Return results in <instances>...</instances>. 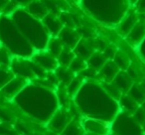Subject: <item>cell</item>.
Segmentation results:
<instances>
[{
  "instance_id": "cell-4",
  "label": "cell",
  "mask_w": 145,
  "mask_h": 135,
  "mask_svg": "<svg viewBox=\"0 0 145 135\" xmlns=\"http://www.w3.org/2000/svg\"><path fill=\"white\" fill-rule=\"evenodd\" d=\"M10 17L35 51L46 50L50 35L47 32L42 20L33 17L22 7L12 13Z\"/></svg>"
},
{
  "instance_id": "cell-9",
  "label": "cell",
  "mask_w": 145,
  "mask_h": 135,
  "mask_svg": "<svg viewBox=\"0 0 145 135\" xmlns=\"http://www.w3.org/2000/svg\"><path fill=\"white\" fill-rule=\"evenodd\" d=\"M82 125L88 135H108L110 134V123L99 119L82 117Z\"/></svg>"
},
{
  "instance_id": "cell-49",
  "label": "cell",
  "mask_w": 145,
  "mask_h": 135,
  "mask_svg": "<svg viewBox=\"0 0 145 135\" xmlns=\"http://www.w3.org/2000/svg\"><path fill=\"white\" fill-rule=\"evenodd\" d=\"M85 135H88V134H85Z\"/></svg>"
},
{
  "instance_id": "cell-30",
  "label": "cell",
  "mask_w": 145,
  "mask_h": 135,
  "mask_svg": "<svg viewBox=\"0 0 145 135\" xmlns=\"http://www.w3.org/2000/svg\"><path fill=\"white\" fill-rule=\"evenodd\" d=\"M14 77V74L12 73L10 68L0 67V89H2L7 83H9Z\"/></svg>"
},
{
  "instance_id": "cell-45",
  "label": "cell",
  "mask_w": 145,
  "mask_h": 135,
  "mask_svg": "<svg viewBox=\"0 0 145 135\" xmlns=\"http://www.w3.org/2000/svg\"><path fill=\"white\" fill-rule=\"evenodd\" d=\"M141 127H142L143 133H144V134H145V121H144V122L142 123V124H141Z\"/></svg>"
},
{
  "instance_id": "cell-13",
  "label": "cell",
  "mask_w": 145,
  "mask_h": 135,
  "mask_svg": "<svg viewBox=\"0 0 145 135\" xmlns=\"http://www.w3.org/2000/svg\"><path fill=\"white\" fill-rule=\"evenodd\" d=\"M59 39L62 41L63 45L67 48L75 49L77 44L80 42L82 39V35L80 34L79 30L77 28H72V27H66L62 29V31L59 34Z\"/></svg>"
},
{
  "instance_id": "cell-19",
  "label": "cell",
  "mask_w": 145,
  "mask_h": 135,
  "mask_svg": "<svg viewBox=\"0 0 145 135\" xmlns=\"http://www.w3.org/2000/svg\"><path fill=\"white\" fill-rule=\"evenodd\" d=\"M25 10L33 17L40 19V20H42L49 13V9L47 8L44 0H33L30 4L25 7Z\"/></svg>"
},
{
  "instance_id": "cell-17",
  "label": "cell",
  "mask_w": 145,
  "mask_h": 135,
  "mask_svg": "<svg viewBox=\"0 0 145 135\" xmlns=\"http://www.w3.org/2000/svg\"><path fill=\"white\" fill-rule=\"evenodd\" d=\"M119 71L120 70L117 68V66L114 64V62L112 60H108L99 72V82L111 83L113 81V79L115 78V76L118 74Z\"/></svg>"
},
{
  "instance_id": "cell-11",
  "label": "cell",
  "mask_w": 145,
  "mask_h": 135,
  "mask_svg": "<svg viewBox=\"0 0 145 135\" xmlns=\"http://www.w3.org/2000/svg\"><path fill=\"white\" fill-rule=\"evenodd\" d=\"M139 19H140L139 18V15L131 7L128 10V12L125 14V16L121 19L120 22L117 24V26L115 27L117 34L122 37V38H125L128 35V33L132 30V28L135 26V24L139 21Z\"/></svg>"
},
{
  "instance_id": "cell-27",
  "label": "cell",
  "mask_w": 145,
  "mask_h": 135,
  "mask_svg": "<svg viewBox=\"0 0 145 135\" xmlns=\"http://www.w3.org/2000/svg\"><path fill=\"white\" fill-rule=\"evenodd\" d=\"M64 47L65 46L63 45L62 41L59 39V37H50L48 44H47L46 50L51 55H53L55 58H58L59 55L62 52V50L64 49Z\"/></svg>"
},
{
  "instance_id": "cell-12",
  "label": "cell",
  "mask_w": 145,
  "mask_h": 135,
  "mask_svg": "<svg viewBox=\"0 0 145 135\" xmlns=\"http://www.w3.org/2000/svg\"><path fill=\"white\" fill-rule=\"evenodd\" d=\"M29 82L19 77H14L9 83H7L2 89H0V93L4 97L8 99H13L25 87Z\"/></svg>"
},
{
  "instance_id": "cell-35",
  "label": "cell",
  "mask_w": 145,
  "mask_h": 135,
  "mask_svg": "<svg viewBox=\"0 0 145 135\" xmlns=\"http://www.w3.org/2000/svg\"><path fill=\"white\" fill-rule=\"evenodd\" d=\"M126 73L129 75V77L133 80L134 83H140L141 77L139 71L137 70V68L135 66H133V64H130V66L128 67V69L126 70Z\"/></svg>"
},
{
  "instance_id": "cell-20",
  "label": "cell",
  "mask_w": 145,
  "mask_h": 135,
  "mask_svg": "<svg viewBox=\"0 0 145 135\" xmlns=\"http://www.w3.org/2000/svg\"><path fill=\"white\" fill-rule=\"evenodd\" d=\"M118 105L120 110L129 113V114H133L140 104L137 103L128 93H122L120 98L118 99Z\"/></svg>"
},
{
  "instance_id": "cell-6",
  "label": "cell",
  "mask_w": 145,
  "mask_h": 135,
  "mask_svg": "<svg viewBox=\"0 0 145 135\" xmlns=\"http://www.w3.org/2000/svg\"><path fill=\"white\" fill-rule=\"evenodd\" d=\"M10 70L15 77L22 78L28 82H33L34 80L44 79L48 72L42 69L40 66L34 63L28 58L13 57L10 63Z\"/></svg>"
},
{
  "instance_id": "cell-1",
  "label": "cell",
  "mask_w": 145,
  "mask_h": 135,
  "mask_svg": "<svg viewBox=\"0 0 145 135\" xmlns=\"http://www.w3.org/2000/svg\"><path fill=\"white\" fill-rule=\"evenodd\" d=\"M72 102L82 117L99 119L110 123L119 112L118 101L110 97L99 81L87 80Z\"/></svg>"
},
{
  "instance_id": "cell-48",
  "label": "cell",
  "mask_w": 145,
  "mask_h": 135,
  "mask_svg": "<svg viewBox=\"0 0 145 135\" xmlns=\"http://www.w3.org/2000/svg\"><path fill=\"white\" fill-rule=\"evenodd\" d=\"M77 1H78V2H79V1H80V0H77Z\"/></svg>"
},
{
  "instance_id": "cell-42",
  "label": "cell",
  "mask_w": 145,
  "mask_h": 135,
  "mask_svg": "<svg viewBox=\"0 0 145 135\" xmlns=\"http://www.w3.org/2000/svg\"><path fill=\"white\" fill-rule=\"evenodd\" d=\"M9 1L10 0H0V14H1V12L3 11V9L5 8V6H6Z\"/></svg>"
},
{
  "instance_id": "cell-3",
  "label": "cell",
  "mask_w": 145,
  "mask_h": 135,
  "mask_svg": "<svg viewBox=\"0 0 145 135\" xmlns=\"http://www.w3.org/2000/svg\"><path fill=\"white\" fill-rule=\"evenodd\" d=\"M79 5L91 19L113 28L131 8L128 0H80Z\"/></svg>"
},
{
  "instance_id": "cell-36",
  "label": "cell",
  "mask_w": 145,
  "mask_h": 135,
  "mask_svg": "<svg viewBox=\"0 0 145 135\" xmlns=\"http://www.w3.org/2000/svg\"><path fill=\"white\" fill-rule=\"evenodd\" d=\"M117 49L118 48H116L115 45L110 44V43H109V44L105 48V50L103 51V53L107 60H112L113 57H114V55H115V53H116Z\"/></svg>"
},
{
  "instance_id": "cell-2",
  "label": "cell",
  "mask_w": 145,
  "mask_h": 135,
  "mask_svg": "<svg viewBox=\"0 0 145 135\" xmlns=\"http://www.w3.org/2000/svg\"><path fill=\"white\" fill-rule=\"evenodd\" d=\"M12 100L27 116L43 124H47L60 108L56 91L34 82H29Z\"/></svg>"
},
{
  "instance_id": "cell-15",
  "label": "cell",
  "mask_w": 145,
  "mask_h": 135,
  "mask_svg": "<svg viewBox=\"0 0 145 135\" xmlns=\"http://www.w3.org/2000/svg\"><path fill=\"white\" fill-rule=\"evenodd\" d=\"M42 22L44 24L45 28H46L47 32L50 35V37H58L62 29L65 27L59 15H56L51 12H49L42 19Z\"/></svg>"
},
{
  "instance_id": "cell-33",
  "label": "cell",
  "mask_w": 145,
  "mask_h": 135,
  "mask_svg": "<svg viewBox=\"0 0 145 135\" xmlns=\"http://www.w3.org/2000/svg\"><path fill=\"white\" fill-rule=\"evenodd\" d=\"M101 85H103V89H105V91H106L112 98H114L115 100L118 101V99L120 98L122 93H121L112 83H103V82H101Z\"/></svg>"
},
{
  "instance_id": "cell-34",
  "label": "cell",
  "mask_w": 145,
  "mask_h": 135,
  "mask_svg": "<svg viewBox=\"0 0 145 135\" xmlns=\"http://www.w3.org/2000/svg\"><path fill=\"white\" fill-rule=\"evenodd\" d=\"M0 135H21L11 123L0 122Z\"/></svg>"
},
{
  "instance_id": "cell-31",
  "label": "cell",
  "mask_w": 145,
  "mask_h": 135,
  "mask_svg": "<svg viewBox=\"0 0 145 135\" xmlns=\"http://www.w3.org/2000/svg\"><path fill=\"white\" fill-rule=\"evenodd\" d=\"M15 120H16V116H15L14 112L11 109L0 105V121L12 124Z\"/></svg>"
},
{
  "instance_id": "cell-39",
  "label": "cell",
  "mask_w": 145,
  "mask_h": 135,
  "mask_svg": "<svg viewBox=\"0 0 145 135\" xmlns=\"http://www.w3.org/2000/svg\"><path fill=\"white\" fill-rule=\"evenodd\" d=\"M132 8L138 15H145V0H137Z\"/></svg>"
},
{
  "instance_id": "cell-51",
  "label": "cell",
  "mask_w": 145,
  "mask_h": 135,
  "mask_svg": "<svg viewBox=\"0 0 145 135\" xmlns=\"http://www.w3.org/2000/svg\"><path fill=\"white\" fill-rule=\"evenodd\" d=\"M0 122H1V121H0Z\"/></svg>"
},
{
  "instance_id": "cell-40",
  "label": "cell",
  "mask_w": 145,
  "mask_h": 135,
  "mask_svg": "<svg viewBox=\"0 0 145 135\" xmlns=\"http://www.w3.org/2000/svg\"><path fill=\"white\" fill-rule=\"evenodd\" d=\"M136 51H137V53H138L139 56H140V58L145 62V39H144V41H143V42L136 48Z\"/></svg>"
},
{
  "instance_id": "cell-25",
  "label": "cell",
  "mask_w": 145,
  "mask_h": 135,
  "mask_svg": "<svg viewBox=\"0 0 145 135\" xmlns=\"http://www.w3.org/2000/svg\"><path fill=\"white\" fill-rule=\"evenodd\" d=\"M127 93L139 104L145 100V87L142 83H134Z\"/></svg>"
},
{
  "instance_id": "cell-18",
  "label": "cell",
  "mask_w": 145,
  "mask_h": 135,
  "mask_svg": "<svg viewBox=\"0 0 145 135\" xmlns=\"http://www.w3.org/2000/svg\"><path fill=\"white\" fill-rule=\"evenodd\" d=\"M122 93H127L131 89L132 85L134 83L133 80L129 77L126 71H119L118 74L115 76L113 81L111 82Z\"/></svg>"
},
{
  "instance_id": "cell-16",
  "label": "cell",
  "mask_w": 145,
  "mask_h": 135,
  "mask_svg": "<svg viewBox=\"0 0 145 135\" xmlns=\"http://www.w3.org/2000/svg\"><path fill=\"white\" fill-rule=\"evenodd\" d=\"M95 46L93 38H83L80 40V42L77 44V46L74 49L76 56L83 58L84 60L87 61L93 53L95 52Z\"/></svg>"
},
{
  "instance_id": "cell-23",
  "label": "cell",
  "mask_w": 145,
  "mask_h": 135,
  "mask_svg": "<svg viewBox=\"0 0 145 135\" xmlns=\"http://www.w3.org/2000/svg\"><path fill=\"white\" fill-rule=\"evenodd\" d=\"M54 74L56 75L57 79H58L59 83H60V85H66V87L70 83V82L76 77V74L72 73V72L69 69V67L59 66L58 68L55 70Z\"/></svg>"
},
{
  "instance_id": "cell-50",
  "label": "cell",
  "mask_w": 145,
  "mask_h": 135,
  "mask_svg": "<svg viewBox=\"0 0 145 135\" xmlns=\"http://www.w3.org/2000/svg\"><path fill=\"white\" fill-rule=\"evenodd\" d=\"M143 135H145V134H143Z\"/></svg>"
},
{
  "instance_id": "cell-14",
  "label": "cell",
  "mask_w": 145,
  "mask_h": 135,
  "mask_svg": "<svg viewBox=\"0 0 145 135\" xmlns=\"http://www.w3.org/2000/svg\"><path fill=\"white\" fill-rule=\"evenodd\" d=\"M124 39L130 46L136 49L145 39V21L139 19V21Z\"/></svg>"
},
{
  "instance_id": "cell-8",
  "label": "cell",
  "mask_w": 145,
  "mask_h": 135,
  "mask_svg": "<svg viewBox=\"0 0 145 135\" xmlns=\"http://www.w3.org/2000/svg\"><path fill=\"white\" fill-rule=\"evenodd\" d=\"M74 118L69 109L66 108H59L56 112L54 113L51 119L47 123V126L52 132L57 133L60 135L61 132L66 128V126L72 121Z\"/></svg>"
},
{
  "instance_id": "cell-7",
  "label": "cell",
  "mask_w": 145,
  "mask_h": 135,
  "mask_svg": "<svg viewBox=\"0 0 145 135\" xmlns=\"http://www.w3.org/2000/svg\"><path fill=\"white\" fill-rule=\"evenodd\" d=\"M110 133L114 135H143L141 125L134 119L132 114L119 110L110 122Z\"/></svg>"
},
{
  "instance_id": "cell-32",
  "label": "cell",
  "mask_w": 145,
  "mask_h": 135,
  "mask_svg": "<svg viewBox=\"0 0 145 135\" xmlns=\"http://www.w3.org/2000/svg\"><path fill=\"white\" fill-rule=\"evenodd\" d=\"M12 58L13 56L11 55V53L2 44H0V67L9 68Z\"/></svg>"
},
{
  "instance_id": "cell-43",
  "label": "cell",
  "mask_w": 145,
  "mask_h": 135,
  "mask_svg": "<svg viewBox=\"0 0 145 135\" xmlns=\"http://www.w3.org/2000/svg\"><path fill=\"white\" fill-rule=\"evenodd\" d=\"M136 1H137V0H128V2H129V4H130L131 7L135 4V2H136Z\"/></svg>"
},
{
  "instance_id": "cell-41",
  "label": "cell",
  "mask_w": 145,
  "mask_h": 135,
  "mask_svg": "<svg viewBox=\"0 0 145 135\" xmlns=\"http://www.w3.org/2000/svg\"><path fill=\"white\" fill-rule=\"evenodd\" d=\"M12 1H14V2L16 3V4L18 5L19 7L25 8V7H26L27 5L30 4V3L32 2L33 0H12Z\"/></svg>"
},
{
  "instance_id": "cell-38",
  "label": "cell",
  "mask_w": 145,
  "mask_h": 135,
  "mask_svg": "<svg viewBox=\"0 0 145 135\" xmlns=\"http://www.w3.org/2000/svg\"><path fill=\"white\" fill-rule=\"evenodd\" d=\"M132 115H133V117H134L135 120H136L140 125L145 121V110L140 106V105H139V107L135 110V112L133 113Z\"/></svg>"
},
{
  "instance_id": "cell-47",
  "label": "cell",
  "mask_w": 145,
  "mask_h": 135,
  "mask_svg": "<svg viewBox=\"0 0 145 135\" xmlns=\"http://www.w3.org/2000/svg\"><path fill=\"white\" fill-rule=\"evenodd\" d=\"M108 135H114V134H112V133H110V134H108Z\"/></svg>"
},
{
  "instance_id": "cell-29",
  "label": "cell",
  "mask_w": 145,
  "mask_h": 135,
  "mask_svg": "<svg viewBox=\"0 0 145 135\" xmlns=\"http://www.w3.org/2000/svg\"><path fill=\"white\" fill-rule=\"evenodd\" d=\"M87 68H88L87 61L84 60L83 58H80V57H78V56H76L75 58H74V60L72 61V63H71L70 66H69V69L74 74H76V75L81 74L82 72L87 69Z\"/></svg>"
},
{
  "instance_id": "cell-21",
  "label": "cell",
  "mask_w": 145,
  "mask_h": 135,
  "mask_svg": "<svg viewBox=\"0 0 145 135\" xmlns=\"http://www.w3.org/2000/svg\"><path fill=\"white\" fill-rule=\"evenodd\" d=\"M81 118L82 117H74L60 135H85Z\"/></svg>"
},
{
  "instance_id": "cell-28",
  "label": "cell",
  "mask_w": 145,
  "mask_h": 135,
  "mask_svg": "<svg viewBox=\"0 0 145 135\" xmlns=\"http://www.w3.org/2000/svg\"><path fill=\"white\" fill-rule=\"evenodd\" d=\"M75 57H76V54H75V52H74V50H72V49L64 47V49L62 50L61 54L59 55V57L57 58L59 66L69 67L71 63H72V61L74 60V58H75Z\"/></svg>"
},
{
  "instance_id": "cell-10",
  "label": "cell",
  "mask_w": 145,
  "mask_h": 135,
  "mask_svg": "<svg viewBox=\"0 0 145 135\" xmlns=\"http://www.w3.org/2000/svg\"><path fill=\"white\" fill-rule=\"evenodd\" d=\"M31 60L48 73L55 72V70L59 67L57 58L51 55L47 50L36 51L34 55L31 57Z\"/></svg>"
},
{
  "instance_id": "cell-37",
  "label": "cell",
  "mask_w": 145,
  "mask_h": 135,
  "mask_svg": "<svg viewBox=\"0 0 145 135\" xmlns=\"http://www.w3.org/2000/svg\"><path fill=\"white\" fill-rule=\"evenodd\" d=\"M18 8H20V7H19L18 5H17L16 3L14 2V1L10 0V1L7 3L6 6H5V8L3 9V11L1 12V14H2V15H7V16H10V15L12 14V13H14Z\"/></svg>"
},
{
  "instance_id": "cell-24",
  "label": "cell",
  "mask_w": 145,
  "mask_h": 135,
  "mask_svg": "<svg viewBox=\"0 0 145 135\" xmlns=\"http://www.w3.org/2000/svg\"><path fill=\"white\" fill-rule=\"evenodd\" d=\"M112 61L114 62V64L117 66L120 71H126L128 69V67L130 66L131 61L129 56L121 49H117L116 53H115L114 57H113Z\"/></svg>"
},
{
  "instance_id": "cell-44",
  "label": "cell",
  "mask_w": 145,
  "mask_h": 135,
  "mask_svg": "<svg viewBox=\"0 0 145 135\" xmlns=\"http://www.w3.org/2000/svg\"><path fill=\"white\" fill-rule=\"evenodd\" d=\"M30 135H45V134H43V133H41V132H32Z\"/></svg>"
},
{
  "instance_id": "cell-5",
  "label": "cell",
  "mask_w": 145,
  "mask_h": 135,
  "mask_svg": "<svg viewBox=\"0 0 145 135\" xmlns=\"http://www.w3.org/2000/svg\"><path fill=\"white\" fill-rule=\"evenodd\" d=\"M0 44H2L13 57L30 59L36 52L17 28L11 17L2 14H0Z\"/></svg>"
},
{
  "instance_id": "cell-46",
  "label": "cell",
  "mask_w": 145,
  "mask_h": 135,
  "mask_svg": "<svg viewBox=\"0 0 145 135\" xmlns=\"http://www.w3.org/2000/svg\"><path fill=\"white\" fill-rule=\"evenodd\" d=\"M140 106L142 107V108H143V109H144V110H145V100L143 101L142 103H141V104H140Z\"/></svg>"
},
{
  "instance_id": "cell-22",
  "label": "cell",
  "mask_w": 145,
  "mask_h": 135,
  "mask_svg": "<svg viewBox=\"0 0 145 135\" xmlns=\"http://www.w3.org/2000/svg\"><path fill=\"white\" fill-rule=\"evenodd\" d=\"M107 59L105 58V56L103 55V52L101 51H95L91 57L87 60L88 67L91 69L95 70L97 72H99V70L105 66V64L107 62Z\"/></svg>"
},
{
  "instance_id": "cell-26",
  "label": "cell",
  "mask_w": 145,
  "mask_h": 135,
  "mask_svg": "<svg viewBox=\"0 0 145 135\" xmlns=\"http://www.w3.org/2000/svg\"><path fill=\"white\" fill-rule=\"evenodd\" d=\"M84 82H85V79H84L82 76L80 75H76V77L70 82L68 85L66 87L67 89V93L70 95L71 98H74L76 95L79 93V91L81 89L82 85H83Z\"/></svg>"
}]
</instances>
